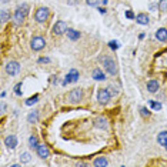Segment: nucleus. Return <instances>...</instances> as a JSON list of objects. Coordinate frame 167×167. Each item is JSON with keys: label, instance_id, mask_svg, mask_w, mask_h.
Returning <instances> with one entry per match:
<instances>
[{"label": "nucleus", "instance_id": "nucleus-13", "mask_svg": "<svg viewBox=\"0 0 167 167\" xmlns=\"http://www.w3.org/2000/svg\"><path fill=\"white\" fill-rule=\"evenodd\" d=\"M66 34H67V39L71 42H77L79 39L81 37V33L79 30H76V29H67V31H66Z\"/></svg>", "mask_w": 167, "mask_h": 167}, {"label": "nucleus", "instance_id": "nucleus-23", "mask_svg": "<svg viewBox=\"0 0 167 167\" xmlns=\"http://www.w3.org/2000/svg\"><path fill=\"white\" fill-rule=\"evenodd\" d=\"M0 19H2V23H6L10 20V12H7L6 9H2V12H0Z\"/></svg>", "mask_w": 167, "mask_h": 167}, {"label": "nucleus", "instance_id": "nucleus-5", "mask_svg": "<svg viewBox=\"0 0 167 167\" xmlns=\"http://www.w3.org/2000/svg\"><path fill=\"white\" fill-rule=\"evenodd\" d=\"M67 29H69V26L64 20H57L52 27V34L54 37H59V36H62V34H64L66 31H67Z\"/></svg>", "mask_w": 167, "mask_h": 167}, {"label": "nucleus", "instance_id": "nucleus-20", "mask_svg": "<svg viewBox=\"0 0 167 167\" xmlns=\"http://www.w3.org/2000/svg\"><path fill=\"white\" fill-rule=\"evenodd\" d=\"M157 143L160 146H166L167 144V130H163L157 134Z\"/></svg>", "mask_w": 167, "mask_h": 167}, {"label": "nucleus", "instance_id": "nucleus-19", "mask_svg": "<svg viewBox=\"0 0 167 167\" xmlns=\"http://www.w3.org/2000/svg\"><path fill=\"white\" fill-rule=\"evenodd\" d=\"M27 121H29L30 124L37 123V121H39V110L30 111V113H29V116H27Z\"/></svg>", "mask_w": 167, "mask_h": 167}, {"label": "nucleus", "instance_id": "nucleus-15", "mask_svg": "<svg viewBox=\"0 0 167 167\" xmlns=\"http://www.w3.org/2000/svg\"><path fill=\"white\" fill-rule=\"evenodd\" d=\"M134 20H136V23L140 26H147L148 23H150V17H148V14H146V13H139Z\"/></svg>", "mask_w": 167, "mask_h": 167}, {"label": "nucleus", "instance_id": "nucleus-25", "mask_svg": "<svg viewBox=\"0 0 167 167\" xmlns=\"http://www.w3.org/2000/svg\"><path fill=\"white\" fill-rule=\"evenodd\" d=\"M148 106H150L153 110H156V111L161 110V107H163V106H161V103L156 102V100H150V102H148Z\"/></svg>", "mask_w": 167, "mask_h": 167}, {"label": "nucleus", "instance_id": "nucleus-34", "mask_svg": "<svg viewBox=\"0 0 167 167\" xmlns=\"http://www.w3.org/2000/svg\"><path fill=\"white\" fill-rule=\"evenodd\" d=\"M49 62H50L49 57H40L39 59V63H49Z\"/></svg>", "mask_w": 167, "mask_h": 167}, {"label": "nucleus", "instance_id": "nucleus-3", "mask_svg": "<svg viewBox=\"0 0 167 167\" xmlns=\"http://www.w3.org/2000/svg\"><path fill=\"white\" fill-rule=\"evenodd\" d=\"M50 17V9L49 7H39V9L36 10V13H34V20H36L37 23H40V25H43V23H46L47 20H49Z\"/></svg>", "mask_w": 167, "mask_h": 167}, {"label": "nucleus", "instance_id": "nucleus-10", "mask_svg": "<svg viewBox=\"0 0 167 167\" xmlns=\"http://www.w3.org/2000/svg\"><path fill=\"white\" fill-rule=\"evenodd\" d=\"M36 153L42 160H46V159L50 157V148L47 144H39L36 148Z\"/></svg>", "mask_w": 167, "mask_h": 167}, {"label": "nucleus", "instance_id": "nucleus-12", "mask_svg": "<svg viewBox=\"0 0 167 167\" xmlns=\"http://www.w3.org/2000/svg\"><path fill=\"white\" fill-rule=\"evenodd\" d=\"M94 126H96L97 129L107 130L109 129V120L106 117H103V116H100V117H96V119H94Z\"/></svg>", "mask_w": 167, "mask_h": 167}, {"label": "nucleus", "instance_id": "nucleus-4", "mask_svg": "<svg viewBox=\"0 0 167 167\" xmlns=\"http://www.w3.org/2000/svg\"><path fill=\"white\" fill-rule=\"evenodd\" d=\"M83 100V89L77 87V89H73L67 96V102L70 104H79V103Z\"/></svg>", "mask_w": 167, "mask_h": 167}, {"label": "nucleus", "instance_id": "nucleus-14", "mask_svg": "<svg viewBox=\"0 0 167 167\" xmlns=\"http://www.w3.org/2000/svg\"><path fill=\"white\" fill-rule=\"evenodd\" d=\"M92 77L94 79V80H96V81H104L106 79H107V77H106V71H103L102 69H99V67H97V69H94V70H93V73H92Z\"/></svg>", "mask_w": 167, "mask_h": 167}, {"label": "nucleus", "instance_id": "nucleus-35", "mask_svg": "<svg viewBox=\"0 0 167 167\" xmlns=\"http://www.w3.org/2000/svg\"><path fill=\"white\" fill-rule=\"evenodd\" d=\"M76 166H83V167H86V166H89V163H83V161H77V163H76Z\"/></svg>", "mask_w": 167, "mask_h": 167}, {"label": "nucleus", "instance_id": "nucleus-31", "mask_svg": "<svg viewBox=\"0 0 167 167\" xmlns=\"http://www.w3.org/2000/svg\"><path fill=\"white\" fill-rule=\"evenodd\" d=\"M81 0H66V3L70 4V6H76V4H79Z\"/></svg>", "mask_w": 167, "mask_h": 167}, {"label": "nucleus", "instance_id": "nucleus-26", "mask_svg": "<svg viewBox=\"0 0 167 167\" xmlns=\"http://www.w3.org/2000/svg\"><path fill=\"white\" fill-rule=\"evenodd\" d=\"M140 114H142V117L147 119V117H150V116H152V111L148 110L147 107H144V106H142V107H140Z\"/></svg>", "mask_w": 167, "mask_h": 167}, {"label": "nucleus", "instance_id": "nucleus-38", "mask_svg": "<svg viewBox=\"0 0 167 167\" xmlns=\"http://www.w3.org/2000/svg\"><path fill=\"white\" fill-rule=\"evenodd\" d=\"M6 2H9V0H3V3H6Z\"/></svg>", "mask_w": 167, "mask_h": 167}, {"label": "nucleus", "instance_id": "nucleus-7", "mask_svg": "<svg viewBox=\"0 0 167 167\" xmlns=\"http://www.w3.org/2000/svg\"><path fill=\"white\" fill-rule=\"evenodd\" d=\"M110 100H111V94L109 93L107 87L106 89H99V92H97V102H99V104L107 106L110 103Z\"/></svg>", "mask_w": 167, "mask_h": 167}, {"label": "nucleus", "instance_id": "nucleus-22", "mask_svg": "<svg viewBox=\"0 0 167 167\" xmlns=\"http://www.w3.org/2000/svg\"><path fill=\"white\" fill-rule=\"evenodd\" d=\"M30 160H31V154L29 152H22V153H20V163H22V164L30 163Z\"/></svg>", "mask_w": 167, "mask_h": 167}, {"label": "nucleus", "instance_id": "nucleus-6", "mask_svg": "<svg viewBox=\"0 0 167 167\" xmlns=\"http://www.w3.org/2000/svg\"><path fill=\"white\" fill-rule=\"evenodd\" d=\"M46 47V39L42 36H33L30 40V49L33 52H40Z\"/></svg>", "mask_w": 167, "mask_h": 167}, {"label": "nucleus", "instance_id": "nucleus-36", "mask_svg": "<svg viewBox=\"0 0 167 167\" xmlns=\"http://www.w3.org/2000/svg\"><path fill=\"white\" fill-rule=\"evenodd\" d=\"M4 111H6V104L2 103V114H4Z\"/></svg>", "mask_w": 167, "mask_h": 167}, {"label": "nucleus", "instance_id": "nucleus-18", "mask_svg": "<svg viewBox=\"0 0 167 167\" xmlns=\"http://www.w3.org/2000/svg\"><path fill=\"white\" fill-rule=\"evenodd\" d=\"M93 166H96V167L103 166V167H106V166H109V160L106 157H103V156H100V157L94 159V161H93Z\"/></svg>", "mask_w": 167, "mask_h": 167}, {"label": "nucleus", "instance_id": "nucleus-11", "mask_svg": "<svg viewBox=\"0 0 167 167\" xmlns=\"http://www.w3.org/2000/svg\"><path fill=\"white\" fill-rule=\"evenodd\" d=\"M17 137L14 136V134H7L6 137H4V146H6L9 150H14L16 147H17Z\"/></svg>", "mask_w": 167, "mask_h": 167}, {"label": "nucleus", "instance_id": "nucleus-24", "mask_svg": "<svg viewBox=\"0 0 167 167\" xmlns=\"http://www.w3.org/2000/svg\"><path fill=\"white\" fill-rule=\"evenodd\" d=\"M29 146H30L31 148H37V146H39V139H37L36 136H30L29 137Z\"/></svg>", "mask_w": 167, "mask_h": 167}, {"label": "nucleus", "instance_id": "nucleus-21", "mask_svg": "<svg viewBox=\"0 0 167 167\" xmlns=\"http://www.w3.org/2000/svg\"><path fill=\"white\" fill-rule=\"evenodd\" d=\"M107 90H109V93L111 94V97H116L120 93V87L117 86V84H109V87H107Z\"/></svg>", "mask_w": 167, "mask_h": 167}, {"label": "nucleus", "instance_id": "nucleus-33", "mask_svg": "<svg viewBox=\"0 0 167 167\" xmlns=\"http://www.w3.org/2000/svg\"><path fill=\"white\" fill-rule=\"evenodd\" d=\"M109 46H110L113 50H116L119 47V44H117V42H110V43H109Z\"/></svg>", "mask_w": 167, "mask_h": 167}, {"label": "nucleus", "instance_id": "nucleus-17", "mask_svg": "<svg viewBox=\"0 0 167 167\" xmlns=\"http://www.w3.org/2000/svg\"><path fill=\"white\" fill-rule=\"evenodd\" d=\"M156 39L159 42H167V29L166 27H160L156 30Z\"/></svg>", "mask_w": 167, "mask_h": 167}, {"label": "nucleus", "instance_id": "nucleus-30", "mask_svg": "<svg viewBox=\"0 0 167 167\" xmlns=\"http://www.w3.org/2000/svg\"><path fill=\"white\" fill-rule=\"evenodd\" d=\"M86 3L89 4V6H97V4L100 3V0H86Z\"/></svg>", "mask_w": 167, "mask_h": 167}, {"label": "nucleus", "instance_id": "nucleus-16", "mask_svg": "<svg viewBox=\"0 0 167 167\" xmlns=\"http://www.w3.org/2000/svg\"><path fill=\"white\" fill-rule=\"evenodd\" d=\"M146 87H147L148 93H157L159 89H160V83H159L157 80H148Z\"/></svg>", "mask_w": 167, "mask_h": 167}, {"label": "nucleus", "instance_id": "nucleus-28", "mask_svg": "<svg viewBox=\"0 0 167 167\" xmlns=\"http://www.w3.org/2000/svg\"><path fill=\"white\" fill-rule=\"evenodd\" d=\"M157 6H159V9L163 10V12H164V10H167V0H160Z\"/></svg>", "mask_w": 167, "mask_h": 167}, {"label": "nucleus", "instance_id": "nucleus-32", "mask_svg": "<svg viewBox=\"0 0 167 167\" xmlns=\"http://www.w3.org/2000/svg\"><path fill=\"white\" fill-rule=\"evenodd\" d=\"M126 17L127 19H136V16L133 14V12H131V10H127V12H126Z\"/></svg>", "mask_w": 167, "mask_h": 167}, {"label": "nucleus", "instance_id": "nucleus-27", "mask_svg": "<svg viewBox=\"0 0 167 167\" xmlns=\"http://www.w3.org/2000/svg\"><path fill=\"white\" fill-rule=\"evenodd\" d=\"M39 102V94H34V96L29 97L27 100H26V106H33L34 103Z\"/></svg>", "mask_w": 167, "mask_h": 167}, {"label": "nucleus", "instance_id": "nucleus-37", "mask_svg": "<svg viewBox=\"0 0 167 167\" xmlns=\"http://www.w3.org/2000/svg\"><path fill=\"white\" fill-rule=\"evenodd\" d=\"M99 13H102V14H104V13H106V9H103V7H99Z\"/></svg>", "mask_w": 167, "mask_h": 167}, {"label": "nucleus", "instance_id": "nucleus-39", "mask_svg": "<svg viewBox=\"0 0 167 167\" xmlns=\"http://www.w3.org/2000/svg\"><path fill=\"white\" fill-rule=\"evenodd\" d=\"M164 147H166V150H167V144H166V146H164Z\"/></svg>", "mask_w": 167, "mask_h": 167}, {"label": "nucleus", "instance_id": "nucleus-9", "mask_svg": "<svg viewBox=\"0 0 167 167\" xmlns=\"http://www.w3.org/2000/svg\"><path fill=\"white\" fill-rule=\"evenodd\" d=\"M79 77H80V73H79L76 69H71V70L66 74V77L62 84L63 86H67V84H70V83H76V81L79 80Z\"/></svg>", "mask_w": 167, "mask_h": 167}, {"label": "nucleus", "instance_id": "nucleus-8", "mask_svg": "<svg viewBox=\"0 0 167 167\" xmlns=\"http://www.w3.org/2000/svg\"><path fill=\"white\" fill-rule=\"evenodd\" d=\"M4 69H6V73L9 74L10 77H13V76L19 74V71H20V63L16 62V60H10V62L6 63Z\"/></svg>", "mask_w": 167, "mask_h": 167}, {"label": "nucleus", "instance_id": "nucleus-29", "mask_svg": "<svg viewBox=\"0 0 167 167\" xmlns=\"http://www.w3.org/2000/svg\"><path fill=\"white\" fill-rule=\"evenodd\" d=\"M20 87H22V83H17V84H16V86H14V89H13V90H14V93H16V94H17V96H22V92H20Z\"/></svg>", "mask_w": 167, "mask_h": 167}, {"label": "nucleus", "instance_id": "nucleus-1", "mask_svg": "<svg viewBox=\"0 0 167 167\" xmlns=\"http://www.w3.org/2000/svg\"><path fill=\"white\" fill-rule=\"evenodd\" d=\"M99 60H100L103 69H104V71L107 74H110V76H116V74L119 73L117 63H116V60L113 59V57H110V56H102Z\"/></svg>", "mask_w": 167, "mask_h": 167}, {"label": "nucleus", "instance_id": "nucleus-2", "mask_svg": "<svg viewBox=\"0 0 167 167\" xmlns=\"http://www.w3.org/2000/svg\"><path fill=\"white\" fill-rule=\"evenodd\" d=\"M27 14H29V4L27 3H23L16 7L14 14H13V23H14V26H22L23 23H25V19Z\"/></svg>", "mask_w": 167, "mask_h": 167}]
</instances>
